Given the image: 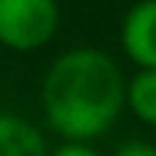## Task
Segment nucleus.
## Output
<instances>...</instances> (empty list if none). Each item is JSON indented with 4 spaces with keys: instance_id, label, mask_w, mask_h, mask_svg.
<instances>
[{
    "instance_id": "1",
    "label": "nucleus",
    "mask_w": 156,
    "mask_h": 156,
    "mask_svg": "<svg viewBox=\"0 0 156 156\" xmlns=\"http://www.w3.org/2000/svg\"><path fill=\"white\" fill-rule=\"evenodd\" d=\"M127 105L121 67L99 48L64 51L41 80V108L51 131L89 144L118 121Z\"/></svg>"
},
{
    "instance_id": "2",
    "label": "nucleus",
    "mask_w": 156,
    "mask_h": 156,
    "mask_svg": "<svg viewBox=\"0 0 156 156\" xmlns=\"http://www.w3.org/2000/svg\"><path fill=\"white\" fill-rule=\"evenodd\" d=\"M58 0H0V45L35 51L58 32Z\"/></svg>"
},
{
    "instance_id": "3",
    "label": "nucleus",
    "mask_w": 156,
    "mask_h": 156,
    "mask_svg": "<svg viewBox=\"0 0 156 156\" xmlns=\"http://www.w3.org/2000/svg\"><path fill=\"white\" fill-rule=\"evenodd\" d=\"M124 54L140 70H156V0H140L121 23Z\"/></svg>"
},
{
    "instance_id": "4",
    "label": "nucleus",
    "mask_w": 156,
    "mask_h": 156,
    "mask_svg": "<svg viewBox=\"0 0 156 156\" xmlns=\"http://www.w3.org/2000/svg\"><path fill=\"white\" fill-rule=\"evenodd\" d=\"M0 156H51V153L35 124L0 112Z\"/></svg>"
},
{
    "instance_id": "5",
    "label": "nucleus",
    "mask_w": 156,
    "mask_h": 156,
    "mask_svg": "<svg viewBox=\"0 0 156 156\" xmlns=\"http://www.w3.org/2000/svg\"><path fill=\"white\" fill-rule=\"evenodd\" d=\"M127 108L144 124H156V70H140L127 80Z\"/></svg>"
},
{
    "instance_id": "6",
    "label": "nucleus",
    "mask_w": 156,
    "mask_h": 156,
    "mask_svg": "<svg viewBox=\"0 0 156 156\" xmlns=\"http://www.w3.org/2000/svg\"><path fill=\"white\" fill-rule=\"evenodd\" d=\"M115 156H156V147L144 144V140H127L115 150Z\"/></svg>"
},
{
    "instance_id": "7",
    "label": "nucleus",
    "mask_w": 156,
    "mask_h": 156,
    "mask_svg": "<svg viewBox=\"0 0 156 156\" xmlns=\"http://www.w3.org/2000/svg\"><path fill=\"white\" fill-rule=\"evenodd\" d=\"M51 156H99L89 144H80V140H67L64 147H58Z\"/></svg>"
}]
</instances>
